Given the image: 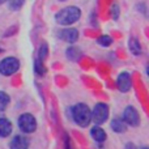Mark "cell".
Returning a JSON list of instances; mask_svg holds the SVG:
<instances>
[{"mask_svg": "<svg viewBox=\"0 0 149 149\" xmlns=\"http://www.w3.org/2000/svg\"><path fill=\"white\" fill-rule=\"evenodd\" d=\"M109 118V106L106 103H97L90 111V119L95 124H102Z\"/></svg>", "mask_w": 149, "mask_h": 149, "instance_id": "3", "label": "cell"}, {"mask_svg": "<svg viewBox=\"0 0 149 149\" xmlns=\"http://www.w3.org/2000/svg\"><path fill=\"white\" fill-rule=\"evenodd\" d=\"M8 103H9V95L4 92H0V111L5 110Z\"/></svg>", "mask_w": 149, "mask_h": 149, "instance_id": "15", "label": "cell"}, {"mask_svg": "<svg viewBox=\"0 0 149 149\" xmlns=\"http://www.w3.org/2000/svg\"><path fill=\"white\" fill-rule=\"evenodd\" d=\"M18 128L24 134H31L37 128V120L31 114H22L18 118Z\"/></svg>", "mask_w": 149, "mask_h": 149, "instance_id": "5", "label": "cell"}, {"mask_svg": "<svg viewBox=\"0 0 149 149\" xmlns=\"http://www.w3.org/2000/svg\"><path fill=\"white\" fill-rule=\"evenodd\" d=\"M7 0H0V4H3V3H5Z\"/></svg>", "mask_w": 149, "mask_h": 149, "instance_id": "21", "label": "cell"}, {"mask_svg": "<svg viewBox=\"0 0 149 149\" xmlns=\"http://www.w3.org/2000/svg\"><path fill=\"white\" fill-rule=\"evenodd\" d=\"M118 15H119V8L116 4H114L113 5V17L116 20V18H118Z\"/></svg>", "mask_w": 149, "mask_h": 149, "instance_id": "20", "label": "cell"}, {"mask_svg": "<svg viewBox=\"0 0 149 149\" xmlns=\"http://www.w3.org/2000/svg\"><path fill=\"white\" fill-rule=\"evenodd\" d=\"M97 42L101 45V46L107 47V46H110V45L113 43V38H111L110 36H102V37H100V38L97 39Z\"/></svg>", "mask_w": 149, "mask_h": 149, "instance_id": "16", "label": "cell"}, {"mask_svg": "<svg viewBox=\"0 0 149 149\" xmlns=\"http://www.w3.org/2000/svg\"><path fill=\"white\" fill-rule=\"evenodd\" d=\"M60 1H65V0H60Z\"/></svg>", "mask_w": 149, "mask_h": 149, "instance_id": "23", "label": "cell"}, {"mask_svg": "<svg viewBox=\"0 0 149 149\" xmlns=\"http://www.w3.org/2000/svg\"><path fill=\"white\" fill-rule=\"evenodd\" d=\"M143 149H148V148H147V147H144V148H143Z\"/></svg>", "mask_w": 149, "mask_h": 149, "instance_id": "22", "label": "cell"}, {"mask_svg": "<svg viewBox=\"0 0 149 149\" xmlns=\"http://www.w3.org/2000/svg\"><path fill=\"white\" fill-rule=\"evenodd\" d=\"M111 128H113V131L116 132V134H123L127 130V124L124 123V120H122V119H114V120L111 122Z\"/></svg>", "mask_w": 149, "mask_h": 149, "instance_id": "12", "label": "cell"}, {"mask_svg": "<svg viewBox=\"0 0 149 149\" xmlns=\"http://www.w3.org/2000/svg\"><path fill=\"white\" fill-rule=\"evenodd\" d=\"M72 119L80 127H86L90 123V110L84 103H77L72 109Z\"/></svg>", "mask_w": 149, "mask_h": 149, "instance_id": "2", "label": "cell"}, {"mask_svg": "<svg viewBox=\"0 0 149 149\" xmlns=\"http://www.w3.org/2000/svg\"><path fill=\"white\" fill-rule=\"evenodd\" d=\"M67 56H68V59L72 60V62H77V60H80V58L82 56V52L79 47H70V49L67 50Z\"/></svg>", "mask_w": 149, "mask_h": 149, "instance_id": "13", "label": "cell"}, {"mask_svg": "<svg viewBox=\"0 0 149 149\" xmlns=\"http://www.w3.org/2000/svg\"><path fill=\"white\" fill-rule=\"evenodd\" d=\"M60 38L65 42H70V43H73V42L77 41L79 38V31L73 28H68L64 29V30L60 31Z\"/></svg>", "mask_w": 149, "mask_h": 149, "instance_id": "8", "label": "cell"}, {"mask_svg": "<svg viewBox=\"0 0 149 149\" xmlns=\"http://www.w3.org/2000/svg\"><path fill=\"white\" fill-rule=\"evenodd\" d=\"M28 147H29V140L22 135L15 136L9 145L10 149H28Z\"/></svg>", "mask_w": 149, "mask_h": 149, "instance_id": "9", "label": "cell"}, {"mask_svg": "<svg viewBox=\"0 0 149 149\" xmlns=\"http://www.w3.org/2000/svg\"><path fill=\"white\" fill-rule=\"evenodd\" d=\"M34 70L38 74H43L45 73V68H43V64H42V60L41 59H37L34 62Z\"/></svg>", "mask_w": 149, "mask_h": 149, "instance_id": "18", "label": "cell"}, {"mask_svg": "<svg viewBox=\"0 0 149 149\" xmlns=\"http://www.w3.org/2000/svg\"><path fill=\"white\" fill-rule=\"evenodd\" d=\"M80 16H81V10L77 7H67V8H63L62 10H59L56 13V16H55V18H56L58 24L68 26L76 22L80 18Z\"/></svg>", "mask_w": 149, "mask_h": 149, "instance_id": "1", "label": "cell"}, {"mask_svg": "<svg viewBox=\"0 0 149 149\" xmlns=\"http://www.w3.org/2000/svg\"><path fill=\"white\" fill-rule=\"evenodd\" d=\"M20 68V62L13 56H8L0 62V73L3 76H10L16 73Z\"/></svg>", "mask_w": 149, "mask_h": 149, "instance_id": "4", "label": "cell"}, {"mask_svg": "<svg viewBox=\"0 0 149 149\" xmlns=\"http://www.w3.org/2000/svg\"><path fill=\"white\" fill-rule=\"evenodd\" d=\"M46 54H47V46H46V45H42V46H41V51H39V56H38V59L43 60V59H45V56H46Z\"/></svg>", "mask_w": 149, "mask_h": 149, "instance_id": "19", "label": "cell"}, {"mask_svg": "<svg viewBox=\"0 0 149 149\" xmlns=\"http://www.w3.org/2000/svg\"><path fill=\"white\" fill-rule=\"evenodd\" d=\"M12 134V124L8 119L0 118V137H7Z\"/></svg>", "mask_w": 149, "mask_h": 149, "instance_id": "10", "label": "cell"}, {"mask_svg": "<svg viewBox=\"0 0 149 149\" xmlns=\"http://www.w3.org/2000/svg\"><path fill=\"white\" fill-rule=\"evenodd\" d=\"M90 135H92V137L95 140L97 143H103L106 140V134L105 131H103L101 127L95 126L92 128V131H90Z\"/></svg>", "mask_w": 149, "mask_h": 149, "instance_id": "11", "label": "cell"}, {"mask_svg": "<svg viewBox=\"0 0 149 149\" xmlns=\"http://www.w3.org/2000/svg\"><path fill=\"white\" fill-rule=\"evenodd\" d=\"M123 120L126 124L132 127H136L137 124L140 123V116L137 110L134 107V106H127L124 109V113H123Z\"/></svg>", "mask_w": 149, "mask_h": 149, "instance_id": "6", "label": "cell"}, {"mask_svg": "<svg viewBox=\"0 0 149 149\" xmlns=\"http://www.w3.org/2000/svg\"><path fill=\"white\" fill-rule=\"evenodd\" d=\"M24 3H25V0H10L9 1V8L12 10H18L22 8Z\"/></svg>", "mask_w": 149, "mask_h": 149, "instance_id": "17", "label": "cell"}, {"mask_svg": "<svg viewBox=\"0 0 149 149\" xmlns=\"http://www.w3.org/2000/svg\"><path fill=\"white\" fill-rule=\"evenodd\" d=\"M128 46H130V50L134 55H140L141 54V46H140V42L137 41L135 37H132L128 42Z\"/></svg>", "mask_w": 149, "mask_h": 149, "instance_id": "14", "label": "cell"}, {"mask_svg": "<svg viewBox=\"0 0 149 149\" xmlns=\"http://www.w3.org/2000/svg\"><path fill=\"white\" fill-rule=\"evenodd\" d=\"M116 86L120 90L122 93H126L131 89L132 86V79L131 74L128 72H122L118 74V79H116Z\"/></svg>", "mask_w": 149, "mask_h": 149, "instance_id": "7", "label": "cell"}]
</instances>
